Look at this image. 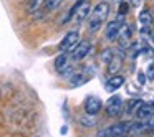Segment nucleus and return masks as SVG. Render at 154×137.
Instances as JSON below:
<instances>
[{
  "label": "nucleus",
  "instance_id": "f257e3e1",
  "mask_svg": "<svg viewBox=\"0 0 154 137\" xmlns=\"http://www.w3.org/2000/svg\"><path fill=\"white\" fill-rule=\"evenodd\" d=\"M108 15H109V4L108 2H100L96 4V7L90 12L88 15V30L96 31L101 28V25L106 23Z\"/></svg>",
  "mask_w": 154,
  "mask_h": 137
},
{
  "label": "nucleus",
  "instance_id": "f03ea898",
  "mask_svg": "<svg viewBox=\"0 0 154 137\" xmlns=\"http://www.w3.org/2000/svg\"><path fill=\"white\" fill-rule=\"evenodd\" d=\"M75 61L71 60L70 53H60L55 60V70L60 76L63 78H70L71 74L75 73V66H73Z\"/></svg>",
  "mask_w": 154,
  "mask_h": 137
},
{
  "label": "nucleus",
  "instance_id": "7ed1b4c3",
  "mask_svg": "<svg viewBox=\"0 0 154 137\" xmlns=\"http://www.w3.org/2000/svg\"><path fill=\"white\" fill-rule=\"evenodd\" d=\"M131 122H116L113 126H108L106 129H101L96 132V137H118V136H126L129 134Z\"/></svg>",
  "mask_w": 154,
  "mask_h": 137
},
{
  "label": "nucleus",
  "instance_id": "20e7f679",
  "mask_svg": "<svg viewBox=\"0 0 154 137\" xmlns=\"http://www.w3.org/2000/svg\"><path fill=\"white\" fill-rule=\"evenodd\" d=\"M78 41H80V33H78V30H71L63 37L58 50H60V53H68V51H71L75 46H76Z\"/></svg>",
  "mask_w": 154,
  "mask_h": 137
},
{
  "label": "nucleus",
  "instance_id": "39448f33",
  "mask_svg": "<svg viewBox=\"0 0 154 137\" xmlns=\"http://www.w3.org/2000/svg\"><path fill=\"white\" fill-rule=\"evenodd\" d=\"M90 50H91L90 41H78L76 46H75L71 51H68V53H70V56H71L73 61H80V60H83L85 56H88Z\"/></svg>",
  "mask_w": 154,
  "mask_h": 137
},
{
  "label": "nucleus",
  "instance_id": "423d86ee",
  "mask_svg": "<svg viewBox=\"0 0 154 137\" xmlns=\"http://www.w3.org/2000/svg\"><path fill=\"white\" fill-rule=\"evenodd\" d=\"M123 111V99L119 96H111L106 101V114L108 117H116Z\"/></svg>",
  "mask_w": 154,
  "mask_h": 137
},
{
  "label": "nucleus",
  "instance_id": "0eeeda50",
  "mask_svg": "<svg viewBox=\"0 0 154 137\" xmlns=\"http://www.w3.org/2000/svg\"><path fill=\"white\" fill-rule=\"evenodd\" d=\"M90 12H91L90 0H83V2L78 5V8L75 10V13H73V17H71V20H73L75 23H81V22H85V20L88 18Z\"/></svg>",
  "mask_w": 154,
  "mask_h": 137
},
{
  "label": "nucleus",
  "instance_id": "6e6552de",
  "mask_svg": "<svg viewBox=\"0 0 154 137\" xmlns=\"http://www.w3.org/2000/svg\"><path fill=\"white\" fill-rule=\"evenodd\" d=\"M124 25V18H123V15H121L119 18H116V20H111L109 23L106 25V38L109 41H114L116 40V37H118V33H119V30H121V27Z\"/></svg>",
  "mask_w": 154,
  "mask_h": 137
},
{
  "label": "nucleus",
  "instance_id": "1a4fd4ad",
  "mask_svg": "<svg viewBox=\"0 0 154 137\" xmlns=\"http://www.w3.org/2000/svg\"><path fill=\"white\" fill-rule=\"evenodd\" d=\"M134 116L137 117V121H151L154 117V103H143Z\"/></svg>",
  "mask_w": 154,
  "mask_h": 137
},
{
  "label": "nucleus",
  "instance_id": "9d476101",
  "mask_svg": "<svg viewBox=\"0 0 154 137\" xmlns=\"http://www.w3.org/2000/svg\"><path fill=\"white\" fill-rule=\"evenodd\" d=\"M101 107H103V103H101V99L96 96H88L86 101H85V111H86V114L96 116L101 111Z\"/></svg>",
  "mask_w": 154,
  "mask_h": 137
},
{
  "label": "nucleus",
  "instance_id": "9b49d317",
  "mask_svg": "<svg viewBox=\"0 0 154 137\" xmlns=\"http://www.w3.org/2000/svg\"><path fill=\"white\" fill-rule=\"evenodd\" d=\"M131 35H133L131 27L123 25V27H121V30H119V33H118V37H116L118 45H119L121 48H128L131 45Z\"/></svg>",
  "mask_w": 154,
  "mask_h": 137
},
{
  "label": "nucleus",
  "instance_id": "f8f14e48",
  "mask_svg": "<svg viewBox=\"0 0 154 137\" xmlns=\"http://www.w3.org/2000/svg\"><path fill=\"white\" fill-rule=\"evenodd\" d=\"M108 73L113 76V74H116L118 71L121 70V66H123V53H119V51H114V55L111 56V60L108 61Z\"/></svg>",
  "mask_w": 154,
  "mask_h": 137
},
{
  "label": "nucleus",
  "instance_id": "ddd939ff",
  "mask_svg": "<svg viewBox=\"0 0 154 137\" xmlns=\"http://www.w3.org/2000/svg\"><path fill=\"white\" fill-rule=\"evenodd\" d=\"M88 79H90V73H86V71H75V73L68 78V83H70V86L76 88V86L85 84Z\"/></svg>",
  "mask_w": 154,
  "mask_h": 137
},
{
  "label": "nucleus",
  "instance_id": "4468645a",
  "mask_svg": "<svg viewBox=\"0 0 154 137\" xmlns=\"http://www.w3.org/2000/svg\"><path fill=\"white\" fill-rule=\"evenodd\" d=\"M124 84V78L121 76V74H113V76H109V79L106 81V91H109V93H113V91L119 89L121 86Z\"/></svg>",
  "mask_w": 154,
  "mask_h": 137
},
{
  "label": "nucleus",
  "instance_id": "2eb2a0df",
  "mask_svg": "<svg viewBox=\"0 0 154 137\" xmlns=\"http://www.w3.org/2000/svg\"><path fill=\"white\" fill-rule=\"evenodd\" d=\"M139 25L143 28H147L152 25V13L149 10H141L139 13Z\"/></svg>",
  "mask_w": 154,
  "mask_h": 137
},
{
  "label": "nucleus",
  "instance_id": "dca6fc26",
  "mask_svg": "<svg viewBox=\"0 0 154 137\" xmlns=\"http://www.w3.org/2000/svg\"><path fill=\"white\" fill-rule=\"evenodd\" d=\"M43 5H45V0H30L27 10H28V13H35V12H38V10H43V8H42Z\"/></svg>",
  "mask_w": 154,
  "mask_h": 137
},
{
  "label": "nucleus",
  "instance_id": "f3484780",
  "mask_svg": "<svg viewBox=\"0 0 154 137\" xmlns=\"http://www.w3.org/2000/svg\"><path fill=\"white\" fill-rule=\"evenodd\" d=\"M126 50H128V56L136 58L137 55L143 53V45H141V43H133V45H129Z\"/></svg>",
  "mask_w": 154,
  "mask_h": 137
},
{
  "label": "nucleus",
  "instance_id": "a211bd4d",
  "mask_svg": "<svg viewBox=\"0 0 154 137\" xmlns=\"http://www.w3.org/2000/svg\"><path fill=\"white\" fill-rule=\"evenodd\" d=\"M141 104H143V101H139V99L129 101V104H128V107H126V116H134L136 111H137V107H139Z\"/></svg>",
  "mask_w": 154,
  "mask_h": 137
},
{
  "label": "nucleus",
  "instance_id": "6ab92c4d",
  "mask_svg": "<svg viewBox=\"0 0 154 137\" xmlns=\"http://www.w3.org/2000/svg\"><path fill=\"white\" fill-rule=\"evenodd\" d=\"M61 2H63V0H45L43 7H45L47 12H53V10H57V8L61 5Z\"/></svg>",
  "mask_w": 154,
  "mask_h": 137
},
{
  "label": "nucleus",
  "instance_id": "aec40b11",
  "mask_svg": "<svg viewBox=\"0 0 154 137\" xmlns=\"http://www.w3.org/2000/svg\"><path fill=\"white\" fill-rule=\"evenodd\" d=\"M80 122H81V126H85V127H93L94 124H96V121L93 119V116H91V114H86V116H83L80 119Z\"/></svg>",
  "mask_w": 154,
  "mask_h": 137
},
{
  "label": "nucleus",
  "instance_id": "412c9836",
  "mask_svg": "<svg viewBox=\"0 0 154 137\" xmlns=\"http://www.w3.org/2000/svg\"><path fill=\"white\" fill-rule=\"evenodd\" d=\"M146 78H147V79H154V61L149 64V68H147V71H146Z\"/></svg>",
  "mask_w": 154,
  "mask_h": 137
},
{
  "label": "nucleus",
  "instance_id": "4be33fe9",
  "mask_svg": "<svg viewBox=\"0 0 154 137\" xmlns=\"http://www.w3.org/2000/svg\"><path fill=\"white\" fill-rule=\"evenodd\" d=\"M137 83H139V84L146 83V73H143V71H139V73H137Z\"/></svg>",
  "mask_w": 154,
  "mask_h": 137
},
{
  "label": "nucleus",
  "instance_id": "5701e85b",
  "mask_svg": "<svg viewBox=\"0 0 154 137\" xmlns=\"http://www.w3.org/2000/svg\"><path fill=\"white\" fill-rule=\"evenodd\" d=\"M119 8H121V15H124V13L128 12V10H126V4H121V7H119Z\"/></svg>",
  "mask_w": 154,
  "mask_h": 137
},
{
  "label": "nucleus",
  "instance_id": "b1692460",
  "mask_svg": "<svg viewBox=\"0 0 154 137\" xmlns=\"http://www.w3.org/2000/svg\"><path fill=\"white\" fill-rule=\"evenodd\" d=\"M129 2H131V4L134 5V7H137V5L141 4V0H129Z\"/></svg>",
  "mask_w": 154,
  "mask_h": 137
},
{
  "label": "nucleus",
  "instance_id": "393cba45",
  "mask_svg": "<svg viewBox=\"0 0 154 137\" xmlns=\"http://www.w3.org/2000/svg\"><path fill=\"white\" fill-rule=\"evenodd\" d=\"M152 40H154V30H152Z\"/></svg>",
  "mask_w": 154,
  "mask_h": 137
},
{
  "label": "nucleus",
  "instance_id": "a878e982",
  "mask_svg": "<svg viewBox=\"0 0 154 137\" xmlns=\"http://www.w3.org/2000/svg\"><path fill=\"white\" fill-rule=\"evenodd\" d=\"M118 137H126V136H118Z\"/></svg>",
  "mask_w": 154,
  "mask_h": 137
}]
</instances>
